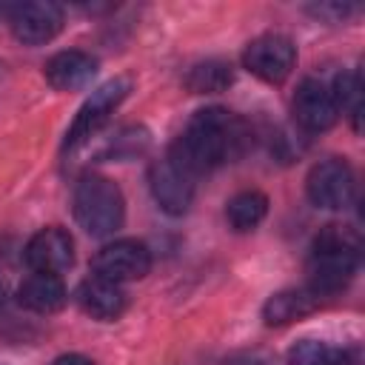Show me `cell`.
I'll return each instance as SVG.
<instances>
[{"instance_id": "21", "label": "cell", "mask_w": 365, "mask_h": 365, "mask_svg": "<svg viewBox=\"0 0 365 365\" xmlns=\"http://www.w3.org/2000/svg\"><path fill=\"white\" fill-rule=\"evenodd\" d=\"M3 302H6V288H3V282H0V308H3Z\"/></svg>"}, {"instance_id": "11", "label": "cell", "mask_w": 365, "mask_h": 365, "mask_svg": "<svg viewBox=\"0 0 365 365\" xmlns=\"http://www.w3.org/2000/svg\"><path fill=\"white\" fill-rule=\"evenodd\" d=\"M148 185L157 200V205L165 214H185L194 200V177H188L182 168H177L168 157L154 160L148 168Z\"/></svg>"}, {"instance_id": "16", "label": "cell", "mask_w": 365, "mask_h": 365, "mask_svg": "<svg viewBox=\"0 0 365 365\" xmlns=\"http://www.w3.org/2000/svg\"><path fill=\"white\" fill-rule=\"evenodd\" d=\"M268 214V197L257 188H248V191H240L234 194L228 202H225V220L234 231L245 234V231H254Z\"/></svg>"}, {"instance_id": "17", "label": "cell", "mask_w": 365, "mask_h": 365, "mask_svg": "<svg viewBox=\"0 0 365 365\" xmlns=\"http://www.w3.org/2000/svg\"><path fill=\"white\" fill-rule=\"evenodd\" d=\"M288 365H359V356L348 348H334L319 339H302L288 351Z\"/></svg>"}, {"instance_id": "3", "label": "cell", "mask_w": 365, "mask_h": 365, "mask_svg": "<svg viewBox=\"0 0 365 365\" xmlns=\"http://www.w3.org/2000/svg\"><path fill=\"white\" fill-rule=\"evenodd\" d=\"M74 220L80 228L91 237H111L117 228H123L125 220V200L114 180L103 174H86L74 185Z\"/></svg>"}, {"instance_id": "7", "label": "cell", "mask_w": 365, "mask_h": 365, "mask_svg": "<svg viewBox=\"0 0 365 365\" xmlns=\"http://www.w3.org/2000/svg\"><path fill=\"white\" fill-rule=\"evenodd\" d=\"M91 268L97 277L123 285L131 279H143L151 271V251L140 240H114L94 254Z\"/></svg>"}, {"instance_id": "13", "label": "cell", "mask_w": 365, "mask_h": 365, "mask_svg": "<svg viewBox=\"0 0 365 365\" xmlns=\"http://www.w3.org/2000/svg\"><path fill=\"white\" fill-rule=\"evenodd\" d=\"M46 80L51 88L57 91H77V88H86L94 74H97V60L86 51H77V48H66V51H57L46 60V68H43Z\"/></svg>"}, {"instance_id": "19", "label": "cell", "mask_w": 365, "mask_h": 365, "mask_svg": "<svg viewBox=\"0 0 365 365\" xmlns=\"http://www.w3.org/2000/svg\"><path fill=\"white\" fill-rule=\"evenodd\" d=\"M331 94L336 100L339 114L351 117V125L359 131V114H362V86H359V74L356 71H345L336 77V83L331 86Z\"/></svg>"}, {"instance_id": "18", "label": "cell", "mask_w": 365, "mask_h": 365, "mask_svg": "<svg viewBox=\"0 0 365 365\" xmlns=\"http://www.w3.org/2000/svg\"><path fill=\"white\" fill-rule=\"evenodd\" d=\"M234 74L225 63L220 60H205V63H197L188 74H185V86L194 91V94H220L231 86Z\"/></svg>"}, {"instance_id": "14", "label": "cell", "mask_w": 365, "mask_h": 365, "mask_svg": "<svg viewBox=\"0 0 365 365\" xmlns=\"http://www.w3.org/2000/svg\"><path fill=\"white\" fill-rule=\"evenodd\" d=\"M68 294L57 274H29L17 288V302L31 314H57L66 305Z\"/></svg>"}, {"instance_id": "10", "label": "cell", "mask_w": 365, "mask_h": 365, "mask_svg": "<svg viewBox=\"0 0 365 365\" xmlns=\"http://www.w3.org/2000/svg\"><path fill=\"white\" fill-rule=\"evenodd\" d=\"M26 262L31 271H40V274H63L66 268H71L74 262V240L66 228L60 225H46L40 228L29 242H26V251H23Z\"/></svg>"}, {"instance_id": "15", "label": "cell", "mask_w": 365, "mask_h": 365, "mask_svg": "<svg viewBox=\"0 0 365 365\" xmlns=\"http://www.w3.org/2000/svg\"><path fill=\"white\" fill-rule=\"evenodd\" d=\"M319 308V297L311 288H285L268 297L262 305V319L268 325H288L294 319H302Z\"/></svg>"}, {"instance_id": "4", "label": "cell", "mask_w": 365, "mask_h": 365, "mask_svg": "<svg viewBox=\"0 0 365 365\" xmlns=\"http://www.w3.org/2000/svg\"><path fill=\"white\" fill-rule=\"evenodd\" d=\"M128 91H131V80H128V77H114V80L103 83V86L80 106V111H77L71 128L66 131L63 148H66V151H74V148H80L83 143H88V140L108 123V117H111V114L117 111V106L128 97Z\"/></svg>"}, {"instance_id": "6", "label": "cell", "mask_w": 365, "mask_h": 365, "mask_svg": "<svg viewBox=\"0 0 365 365\" xmlns=\"http://www.w3.org/2000/svg\"><path fill=\"white\" fill-rule=\"evenodd\" d=\"M242 66L262 83H282L297 66V46L285 34H259L245 46Z\"/></svg>"}, {"instance_id": "5", "label": "cell", "mask_w": 365, "mask_h": 365, "mask_svg": "<svg viewBox=\"0 0 365 365\" xmlns=\"http://www.w3.org/2000/svg\"><path fill=\"white\" fill-rule=\"evenodd\" d=\"M305 191L317 208H331V211L348 208L356 194L354 168L339 157L319 160L317 165H311V171L305 177Z\"/></svg>"}, {"instance_id": "20", "label": "cell", "mask_w": 365, "mask_h": 365, "mask_svg": "<svg viewBox=\"0 0 365 365\" xmlns=\"http://www.w3.org/2000/svg\"><path fill=\"white\" fill-rule=\"evenodd\" d=\"M54 365H94V362L83 354H63V356L54 359Z\"/></svg>"}, {"instance_id": "9", "label": "cell", "mask_w": 365, "mask_h": 365, "mask_svg": "<svg viewBox=\"0 0 365 365\" xmlns=\"http://www.w3.org/2000/svg\"><path fill=\"white\" fill-rule=\"evenodd\" d=\"M291 114H294V123L302 128V131H328L336 117H339V108H336V100L331 94V86L308 77L299 83L294 100H291Z\"/></svg>"}, {"instance_id": "1", "label": "cell", "mask_w": 365, "mask_h": 365, "mask_svg": "<svg viewBox=\"0 0 365 365\" xmlns=\"http://www.w3.org/2000/svg\"><path fill=\"white\" fill-rule=\"evenodd\" d=\"M248 145H251L248 123L228 108L211 106V108H200L188 120L185 131L171 143L165 157L197 180L200 174L228 160H237Z\"/></svg>"}, {"instance_id": "8", "label": "cell", "mask_w": 365, "mask_h": 365, "mask_svg": "<svg viewBox=\"0 0 365 365\" xmlns=\"http://www.w3.org/2000/svg\"><path fill=\"white\" fill-rule=\"evenodd\" d=\"M9 29L23 46H46L63 29V9L51 0L17 3L9 11Z\"/></svg>"}, {"instance_id": "12", "label": "cell", "mask_w": 365, "mask_h": 365, "mask_svg": "<svg viewBox=\"0 0 365 365\" xmlns=\"http://www.w3.org/2000/svg\"><path fill=\"white\" fill-rule=\"evenodd\" d=\"M74 299H77V305L86 317L100 319V322H114L128 305V297H125L123 285L111 282V279H103L97 274H91L88 279L80 282Z\"/></svg>"}, {"instance_id": "2", "label": "cell", "mask_w": 365, "mask_h": 365, "mask_svg": "<svg viewBox=\"0 0 365 365\" xmlns=\"http://www.w3.org/2000/svg\"><path fill=\"white\" fill-rule=\"evenodd\" d=\"M359 254H362V240L354 228L348 225H325L311 245L308 257V288L322 297V294H336L342 291L356 268H359Z\"/></svg>"}]
</instances>
